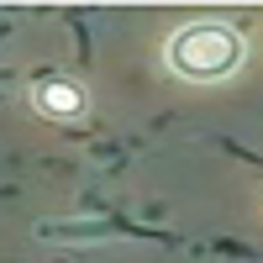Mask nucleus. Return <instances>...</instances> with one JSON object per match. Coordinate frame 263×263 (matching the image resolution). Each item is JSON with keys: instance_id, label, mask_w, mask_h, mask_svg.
<instances>
[{"instance_id": "obj_1", "label": "nucleus", "mask_w": 263, "mask_h": 263, "mask_svg": "<svg viewBox=\"0 0 263 263\" xmlns=\"http://www.w3.org/2000/svg\"><path fill=\"white\" fill-rule=\"evenodd\" d=\"M163 58L179 79H195V84L232 79L237 63H242V32L232 21H184L163 42Z\"/></svg>"}, {"instance_id": "obj_2", "label": "nucleus", "mask_w": 263, "mask_h": 263, "mask_svg": "<svg viewBox=\"0 0 263 263\" xmlns=\"http://www.w3.org/2000/svg\"><path fill=\"white\" fill-rule=\"evenodd\" d=\"M32 105L42 116H79L84 111V90L74 79H37L32 84Z\"/></svg>"}]
</instances>
